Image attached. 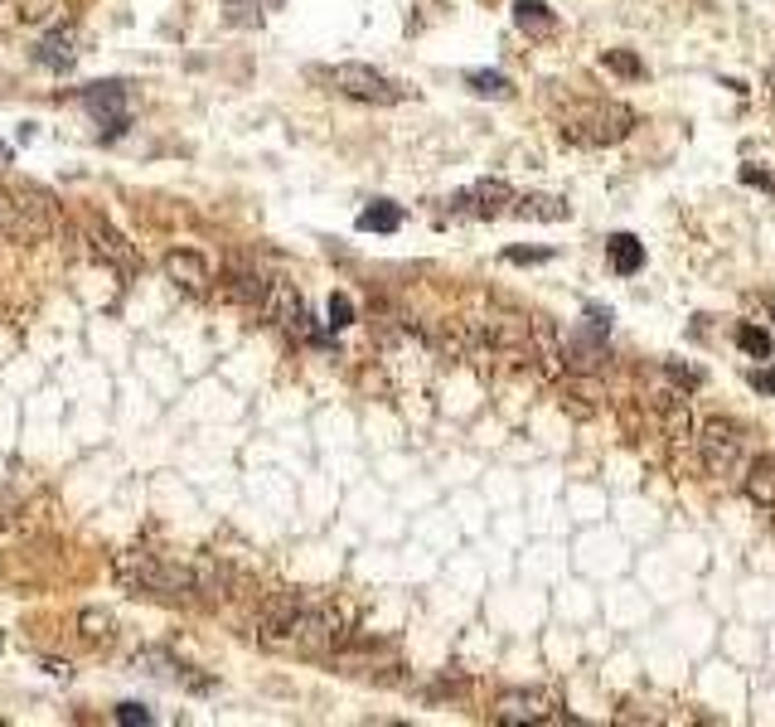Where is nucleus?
<instances>
[{"mask_svg": "<svg viewBox=\"0 0 775 727\" xmlns=\"http://www.w3.org/2000/svg\"><path fill=\"white\" fill-rule=\"evenodd\" d=\"M117 577L121 587L145 591V597H165V601H228L233 597V567L219 563V558H204V563H165L155 553H121L117 558Z\"/></svg>", "mask_w": 775, "mask_h": 727, "instance_id": "f257e3e1", "label": "nucleus"}, {"mask_svg": "<svg viewBox=\"0 0 775 727\" xmlns=\"http://www.w3.org/2000/svg\"><path fill=\"white\" fill-rule=\"evenodd\" d=\"M257 641L272 645V650L330 655L344 641V625L330 607H306L296 597H272L257 611Z\"/></svg>", "mask_w": 775, "mask_h": 727, "instance_id": "f03ea898", "label": "nucleus"}, {"mask_svg": "<svg viewBox=\"0 0 775 727\" xmlns=\"http://www.w3.org/2000/svg\"><path fill=\"white\" fill-rule=\"evenodd\" d=\"M698 452H703V461L713 466L717 476H741L747 471V432L737 427L732 418H707L703 427H698Z\"/></svg>", "mask_w": 775, "mask_h": 727, "instance_id": "7ed1b4c3", "label": "nucleus"}, {"mask_svg": "<svg viewBox=\"0 0 775 727\" xmlns=\"http://www.w3.org/2000/svg\"><path fill=\"white\" fill-rule=\"evenodd\" d=\"M330 83H334V93L354 97V103H378V107L402 103V87L392 83V78H384L378 69H368V63H334Z\"/></svg>", "mask_w": 775, "mask_h": 727, "instance_id": "20e7f679", "label": "nucleus"}, {"mask_svg": "<svg viewBox=\"0 0 775 727\" xmlns=\"http://www.w3.org/2000/svg\"><path fill=\"white\" fill-rule=\"evenodd\" d=\"M44 233H49V214L39 199L0 189V243H35Z\"/></svg>", "mask_w": 775, "mask_h": 727, "instance_id": "39448f33", "label": "nucleus"}, {"mask_svg": "<svg viewBox=\"0 0 775 727\" xmlns=\"http://www.w3.org/2000/svg\"><path fill=\"white\" fill-rule=\"evenodd\" d=\"M635 131V112L631 107H591L577 127H567V141H582V145H611V141H625Z\"/></svg>", "mask_w": 775, "mask_h": 727, "instance_id": "423d86ee", "label": "nucleus"}, {"mask_svg": "<svg viewBox=\"0 0 775 727\" xmlns=\"http://www.w3.org/2000/svg\"><path fill=\"white\" fill-rule=\"evenodd\" d=\"M83 107L103 121V137L107 141H117L121 131L131 127V117H127V83H93L83 93Z\"/></svg>", "mask_w": 775, "mask_h": 727, "instance_id": "0eeeda50", "label": "nucleus"}, {"mask_svg": "<svg viewBox=\"0 0 775 727\" xmlns=\"http://www.w3.org/2000/svg\"><path fill=\"white\" fill-rule=\"evenodd\" d=\"M257 310H262L267 320H272V326H282L286 335H306L310 340V326H306V301L296 296V291H291L286 282H267V296L257 301Z\"/></svg>", "mask_w": 775, "mask_h": 727, "instance_id": "6e6552de", "label": "nucleus"}, {"mask_svg": "<svg viewBox=\"0 0 775 727\" xmlns=\"http://www.w3.org/2000/svg\"><path fill=\"white\" fill-rule=\"evenodd\" d=\"M509 204H514V189L504 180H480V185H470L466 195L451 199L456 214H475V219H500Z\"/></svg>", "mask_w": 775, "mask_h": 727, "instance_id": "1a4fd4ad", "label": "nucleus"}, {"mask_svg": "<svg viewBox=\"0 0 775 727\" xmlns=\"http://www.w3.org/2000/svg\"><path fill=\"white\" fill-rule=\"evenodd\" d=\"M494 718L500 723H553V699L548 693H529V689H514L494 703Z\"/></svg>", "mask_w": 775, "mask_h": 727, "instance_id": "9d476101", "label": "nucleus"}, {"mask_svg": "<svg viewBox=\"0 0 775 727\" xmlns=\"http://www.w3.org/2000/svg\"><path fill=\"white\" fill-rule=\"evenodd\" d=\"M87 243H93V253L103 257L111 272L121 277H137V253H131V243L121 238L111 223H87Z\"/></svg>", "mask_w": 775, "mask_h": 727, "instance_id": "9b49d317", "label": "nucleus"}, {"mask_svg": "<svg viewBox=\"0 0 775 727\" xmlns=\"http://www.w3.org/2000/svg\"><path fill=\"white\" fill-rule=\"evenodd\" d=\"M165 277H171L185 296H209V286H213V272L199 253H171L165 257Z\"/></svg>", "mask_w": 775, "mask_h": 727, "instance_id": "f8f14e48", "label": "nucleus"}, {"mask_svg": "<svg viewBox=\"0 0 775 727\" xmlns=\"http://www.w3.org/2000/svg\"><path fill=\"white\" fill-rule=\"evenodd\" d=\"M35 63H39V69H49V73H69L78 63V35H73V30H54V35H44L39 49H35Z\"/></svg>", "mask_w": 775, "mask_h": 727, "instance_id": "ddd939ff", "label": "nucleus"}, {"mask_svg": "<svg viewBox=\"0 0 775 727\" xmlns=\"http://www.w3.org/2000/svg\"><path fill=\"white\" fill-rule=\"evenodd\" d=\"M741 490H747L751 505L771 509L775 505V456H756V461H747V471H741Z\"/></svg>", "mask_w": 775, "mask_h": 727, "instance_id": "4468645a", "label": "nucleus"}, {"mask_svg": "<svg viewBox=\"0 0 775 727\" xmlns=\"http://www.w3.org/2000/svg\"><path fill=\"white\" fill-rule=\"evenodd\" d=\"M606 253H611V267L621 277L645 272V243H639L635 233H611V238H606Z\"/></svg>", "mask_w": 775, "mask_h": 727, "instance_id": "2eb2a0df", "label": "nucleus"}, {"mask_svg": "<svg viewBox=\"0 0 775 727\" xmlns=\"http://www.w3.org/2000/svg\"><path fill=\"white\" fill-rule=\"evenodd\" d=\"M514 214H519V219H533V223H563L572 209H567L557 195H529V199H514Z\"/></svg>", "mask_w": 775, "mask_h": 727, "instance_id": "dca6fc26", "label": "nucleus"}, {"mask_svg": "<svg viewBox=\"0 0 775 727\" xmlns=\"http://www.w3.org/2000/svg\"><path fill=\"white\" fill-rule=\"evenodd\" d=\"M514 25H519L524 35H553L557 15L543 5V0H514Z\"/></svg>", "mask_w": 775, "mask_h": 727, "instance_id": "f3484780", "label": "nucleus"}, {"mask_svg": "<svg viewBox=\"0 0 775 727\" xmlns=\"http://www.w3.org/2000/svg\"><path fill=\"white\" fill-rule=\"evenodd\" d=\"M402 228V209L388 204V199H374V204L359 214V233H398Z\"/></svg>", "mask_w": 775, "mask_h": 727, "instance_id": "a211bd4d", "label": "nucleus"}, {"mask_svg": "<svg viewBox=\"0 0 775 727\" xmlns=\"http://www.w3.org/2000/svg\"><path fill=\"white\" fill-rule=\"evenodd\" d=\"M466 87L475 97H494V103H500V97H509L514 93V83L504 73H494V69H475V73H466Z\"/></svg>", "mask_w": 775, "mask_h": 727, "instance_id": "6ab92c4d", "label": "nucleus"}, {"mask_svg": "<svg viewBox=\"0 0 775 727\" xmlns=\"http://www.w3.org/2000/svg\"><path fill=\"white\" fill-rule=\"evenodd\" d=\"M228 296L243 301V306H257V301L267 296V277H257V272H233V277H228Z\"/></svg>", "mask_w": 775, "mask_h": 727, "instance_id": "aec40b11", "label": "nucleus"}, {"mask_svg": "<svg viewBox=\"0 0 775 727\" xmlns=\"http://www.w3.org/2000/svg\"><path fill=\"white\" fill-rule=\"evenodd\" d=\"M137 669H141V675H151V679H179V669H185V665H175L165 650H141Z\"/></svg>", "mask_w": 775, "mask_h": 727, "instance_id": "412c9836", "label": "nucleus"}, {"mask_svg": "<svg viewBox=\"0 0 775 727\" xmlns=\"http://www.w3.org/2000/svg\"><path fill=\"white\" fill-rule=\"evenodd\" d=\"M78 631H83V641H111V635H117V621H111V611H83V617H78Z\"/></svg>", "mask_w": 775, "mask_h": 727, "instance_id": "4be33fe9", "label": "nucleus"}, {"mask_svg": "<svg viewBox=\"0 0 775 727\" xmlns=\"http://www.w3.org/2000/svg\"><path fill=\"white\" fill-rule=\"evenodd\" d=\"M737 344L751 354V360H771V350H775L771 335L761 330V326H737Z\"/></svg>", "mask_w": 775, "mask_h": 727, "instance_id": "5701e85b", "label": "nucleus"}, {"mask_svg": "<svg viewBox=\"0 0 775 727\" xmlns=\"http://www.w3.org/2000/svg\"><path fill=\"white\" fill-rule=\"evenodd\" d=\"M601 63H606V69H611V73H621V78H645V63H639L631 49H611Z\"/></svg>", "mask_w": 775, "mask_h": 727, "instance_id": "b1692460", "label": "nucleus"}, {"mask_svg": "<svg viewBox=\"0 0 775 727\" xmlns=\"http://www.w3.org/2000/svg\"><path fill=\"white\" fill-rule=\"evenodd\" d=\"M354 326V301L350 296H330V330Z\"/></svg>", "mask_w": 775, "mask_h": 727, "instance_id": "393cba45", "label": "nucleus"}, {"mask_svg": "<svg viewBox=\"0 0 775 727\" xmlns=\"http://www.w3.org/2000/svg\"><path fill=\"white\" fill-rule=\"evenodd\" d=\"M548 257H553V248H509V253H504V262L533 267V262H548Z\"/></svg>", "mask_w": 775, "mask_h": 727, "instance_id": "a878e982", "label": "nucleus"}, {"mask_svg": "<svg viewBox=\"0 0 775 727\" xmlns=\"http://www.w3.org/2000/svg\"><path fill=\"white\" fill-rule=\"evenodd\" d=\"M117 723H121V727H145V723H151V708H145V703H121V708H117Z\"/></svg>", "mask_w": 775, "mask_h": 727, "instance_id": "bb28decb", "label": "nucleus"}, {"mask_svg": "<svg viewBox=\"0 0 775 727\" xmlns=\"http://www.w3.org/2000/svg\"><path fill=\"white\" fill-rule=\"evenodd\" d=\"M741 180L756 185V189H766V195H775V175H766L761 165H741Z\"/></svg>", "mask_w": 775, "mask_h": 727, "instance_id": "cd10ccee", "label": "nucleus"}, {"mask_svg": "<svg viewBox=\"0 0 775 727\" xmlns=\"http://www.w3.org/2000/svg\"><path fill=\"white\" fill-rule=\"evenodd\" d=\"M751 388H756V394H766V398H775V364L751 368Z\"/></svg>", "mask_w": 775, "mask_h": 727, "instance_id": "c85d7f7f", "label": "nucleus"}, {"mask_svg": "<svg viewBox=\"0 0 775 727\" xmlns=\"http://www.w3.org/2000/svg\"><path fill=\"white\" fill-rule=\"evenodd\" d=\"M665 374L673 378V384H683V388H698L703 384V374H689L683 364H665Z\"/></svg>", "mask_w": 775, "mask_h": 727, "instance_id": "c756f323", "label": "nucleus"}, {"mask_svg": "<svg viewBox=\"0 0 775 727\" xmlns=\"http://www.w3.org/2000/svg\"><path fill=\"white\" fill-rule=\"evenodd\" d=\"M44 669H49L54 679H69V665H59V659H44Z\"/></svg>", "mask_w": 775, "mask_h": 727, "instance_id": "7c9ffc66", "label": "nucleus"}, {"mask_svg": "<svg viewBox=\"0 0 775 727\" xmlns=\"http://www.w3.org/2000/svg\"><path fill=\"white\" fill-rule=\"evenodd\" d=\"M5 165H10V145H0V171H5Z\"/></svg>", "mask_w": 775, "mask_h": 727, "instance_id": "2f4dec72", "label": "nucleus"}, {"mask_svg": "<svg viewBox=\"0 0 775 727\" xmlns=\"http://www.w3.org/2000/svg\"><path fill=\"white\" fill-rule=\"evenodd\" d=\"M771 316H775V301H771Z\"/></svg>", "mask_w": 775, "mask_h": 727, "instance_id": "473e14b6", "label": "nucleus"}, {"mask_svg": "<svg viewBox=\"0 0 775 727\" xmlns=\"http://www.w3.org/2000/svg\"><path fill=\"white\" fill-rule=\"evenodd\" d=\"M771 509H775V505H771Z\"/></svg>", "mask_w": 775, "mask_h": 727, "instance_id": "72a5a7b5", "label": "nucleus"}]
</instances>
